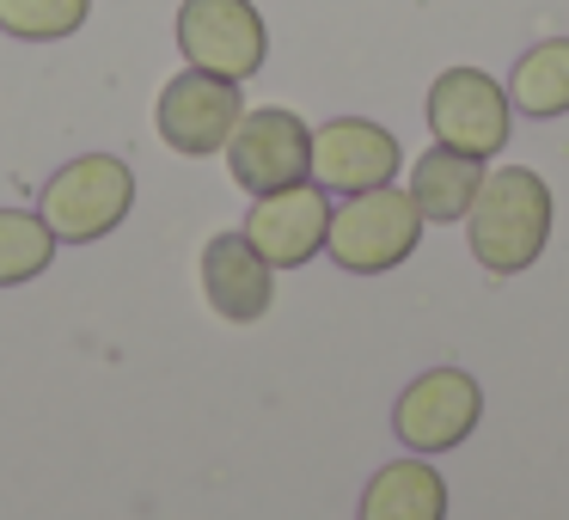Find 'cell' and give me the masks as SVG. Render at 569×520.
Listing matches in <instances>:
<instances>
[{
  "mask_svg": "<svg viewBox=\"0 0 569 520\" xmlns=\"http://www.w3.org/2000/svg\"><path fill=\"white\" fill-rule=\"evenodd\" d=\"M478 417H483L478 380L459 373V368H435V373H422V380H410L405 392H398L392 429L410 453H447V447H459L478 429Z\"/></svg>",
  "mask_w": 569,
  "mask_h": 520,
  "instance_id": "cell-8",
  "label": "cell"
},
{
  "mask_svg": "<svg viewBox=\"0 0 569 520\" xmlns=\"http://www.w3.org/2000/svg\"><path fill=\"white\" fill-rule=\"evenodd\" d=\"M508 87H496L483 68H447L429 87V129L441 148H459L471 160H496L508 148Z\"/></svg>",
  "mask_w": 569,
  "mask_h": 520,
  "instance_id": "cell-6",
  "label": "cell"
},
{
  "mask_svg": "<svg viewBox=\"0 0 569 520\" xmlns=\"http://www.w3.org/2000/svg\"><path fill=\"white\" fill-rule=\"evenodd\" d=\"M471 258L490 276H520L551 239V184L527 166H502L483 172L478 197L466 209Z\"/></svg>",
  "mask_w": 569,
  "mask_h": 520,
  "instance_id": "cell-1",
  "label": "cell"
},
{
  "mask_svg": "<svg viewBox=\"0 0 569 520\" xmlns=\"http://www.w3.org/2000/svg\"><path fill=\"white\" fill-rule=\"evenodd\" d=\"M361 520H447V483L429 459H392L361 490Z\"/></svg>",
  "mask_w": 569,
  "mask_h": 520,
  "instance_id": "cell-12",
  "label": "cell"
},
{
  "mask_svg": "<svg viewBox=\"0 0 569 520\" xmlns=\"http://www.w3.org/2000/svg\"><path fill=\"white\" fill-rule=\"evenodd\" d=\"M202 294H209V307L227 324H251L270 312V300H276L270 263L258 258V246L246 233L209 239V251H202Z\"/></svg>",
  "mask_w": 569,
  "mask_h": 520,
  "instance_id": "cell-11",
  "label": "cell"
},
{
  "mask_svg": "<svg viewBox=\"0 0 569 520\" xmlns=\"http://www.w3.org/2000/svg\"><path fill=\"white\" fill-rule=\"evenodd\" d=\"M325 233H331V202H325V184L270 190V197H258V202H251V214H246V239L258 246V258L270 263V270H300L307 258H319Z\"/></svg>",
  "mask_w": 569,
  "mask_h": 520,
  "instance_id": "cell-9",
  "label": "cell"
},
{
  "mask_svg": "<svg viewBox=\"0 0 569 520\" xmlns=\"http://www.w3.org/2000/svg\"><path fill=\"white\" fill-rule=\"evenodd\" d=\"M129 202H136L129 166L111 153H87V160H68L43 184V227L56 233V246H92V239L123 227Z\"/></svg>",
  "mask_w": 569,
  "mask_h": 520,
  "instance_id": "cell-3",
  "label": "cell"
},
{
  "mask_svg": "<svg viewBox=\"0 0 569 520\" xmlns=\"http://www.w3.org/2000/svg\"><path fill=\"white\" fill-rule=\"evenodd\" d=\"M417 239H422L417 197L398 190V184H373V190H356V197L331 214L325 251H331L349 276H386L417 251Z\"/></svg>",
  "mask_w": 569,
  "mask_h": 520,
  "instance_id": "cell-2",
  "label": "cell"
},
{
  "mask_svg": "<svg viewBox=\"0 0 569 520\" xmlns=\"http://www.w3.org/2000/svg\"><path fill=\"white\" fill-rule=\"evenodd\" d=\"M246 117V99H239V80L209 74V68H184L178 80H166L160 92V136L172 153L184 160H209V153L227 148V136Z\"/></svg>",
  "mask_w": 569,
  "mask_h": 520,
  "instance_id": "cell-7",
  "label": "cell"
},
{
  "mask_svg": "<svg viewBox=\"0 0 569 520\" xmlns=\"http://www.w3.org/2000/svg\"><path fill=\"white\" fill-rule=\"evenodd\" d=\"M478 184H483V160H471L459 148H429L410 172V197H417L422 221H466Z\"/></svg>",
  "mask_w": 569,
  "mask_h": 520,
  "instance_id": "cell-13",
  "label": "cell"
},
{
  "mask_svg": "<svg viewBox=\"0 0 569 520\" xmlns=\"http://www.w3.org/2000/svg\"><path fill=\"white\" fill-rule=\"evenodd\" d=\"M398 178V141L392 129L368 123V117H337L312 136V184L325 190H373V184H392Z\"/></svg>",
  "mask_w": 569,
  "mask_h": 520,
  "instance_id": "cell-10",
  "label": "cell"
},
{
  "mask_svg": "<svg viewBox=\"0 0 569 520\" xmlns=\"http://www.w3.org/2000/svg\"><path fill=\"white\" fill-rule=\"evenodd\" d=\"M92 0H0V31L26 43H56L87 26Z\"/></svg>",
  "mask_w": 569,
  "mask_h": 520,
  "instance_id": "cell-16",
  "label": "cell"
},
{
  "mask_svg": "<svg viewBox=\"0 0 569 520\" xmlns=\"http://www.w3.org/2000/svg\"><path fill=\"white\" fill-rule=\"evenodd\" d=\"M508 104L520 117H539V123L569 117V38H545L520 56L508 74Z\"/></svg>",
  "mask_w": 569,
  "mask_h": 520,
  "instance_id": "cell-14",
  "label": "cell"
},
{
  "mask_svg": "<svg viewBox=\"0 0 569 520\" xmlns=\"http://www.w3.org/2000/svg\"><path fill=\"white\" fill-rule=\"evenodd\" d=\"M50 258H56V233L43 227V214L0 209V288L43 276V270H50Z\"/></svg>",
  "mask_w": 569,
  "mask_h": 520,
  "instance_id": "cell-15",
  "label": "cell"
},
{
  "mask_svg": "<svg viewBox=\"0 0 569 520\" xmlns=\"http://www.w3.org/2000/svg\"><path fill=\"white\" fill-rule=\"evenodd\" d=\"M227 166H233V184L251 190V197L307 184L312 178V129L295 111H282V104L246 111L239 129L227 136Z\"/></svg>",
  "mask_w": 569,
  "mask_h": 520,
  "instance_id": "cell-4",
  "label": "cell"
},
{
  "mask_svg": "<svg viewBox=\"0 0 569 520\" xmlns=\"http://www.w3.org/2000/svg\"><path fill=\"white\" fill-rule=\"evenodd\" d=\"M178 50L190 68L227 80H251L270 56V31L251 0H184L178 7Z\"/></svg>",
  "mask_w": 569,
  "mask_h": 520,
  "instance_id": "cell-5",
  "label": "cell"
}]
</instances>
